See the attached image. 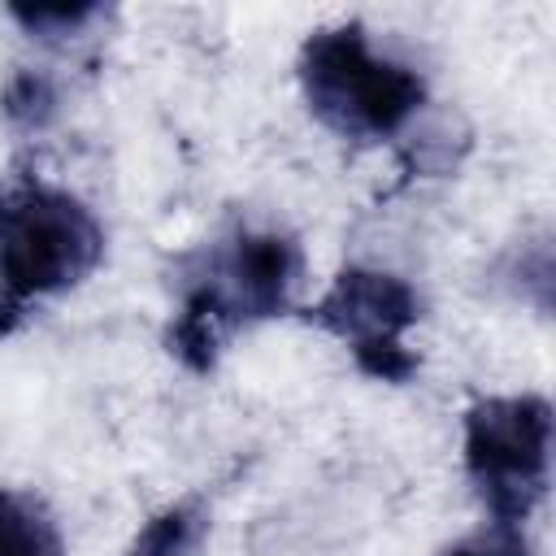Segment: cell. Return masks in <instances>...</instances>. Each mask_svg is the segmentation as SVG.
Returning a JSON list of instances; mask_svg holds the SVG:
<instances>
[{
	"instance_id": "cell-7",
	"label": "cell",
	"mask_w": 556,
	"mask_h": 556,
	"mask_svg": "<svg viewBox=\"0 0 556 556\" xmlns=\"http://www.w3.org/2000/svg\"><path fill=\"white\" fill-rule=\"evenodd\" d=\"M0 556H65L56 517L30 491L0 486Z\"/></svg>"
},
{
	"instance_id": "cell-4",
	"label": "cell",
	"mask_w": 556,
	"mask_h": 556,
	"mask_svg": "<svg viewBox=\"0 0 556 556\" xmlns=\"http://www.w3.org/2000/svg\"><path fill=\"white\" fill-rule=\"evenodd\" d=\"M460 447L491 521L526 526L552 478V404L543 395H482L465 408Z\"/></svg>"
},
{
	"instance_id": "cell-9",
	"label": "cell",
	"mask_w": 556,
	"mask_h": 556,
	"mask_svg": "<svg viewBox=\"0 0 556 556\" xmlns=\"http://www.w3.org/2000/svg\"><path fill=\"white\" fill-rule=\"evenodd\" d=\"M9 17H13L22 30H30V35H39V39L56 43V39H74V35H83L91 22H100V17H104V4H13Z\"/></svg>"
},
{
	"instance_id": "cell-10",
	"label": "cell",
	"mask_w": 556,
	"mask_h": 556,
	"mask_svg": "<svg viewBox=\"0 0 556 556\" xmlns=\"http://www.w3.org/2000/svg\"><path fill=\"white\" fill-rule=\"evenodd\" d=\"M439 556H530V539L521 526H504V521H491L482 526L478 534L443 547Z\"/></svg>"
},
{
	"instance_id": "cell-5",
	"label": "cell",
	"mask_w": 556,
	"mask_h": 556,
	"mask_svg": "<svg viewBox=\"0 0 556 556\" xmlns=\"http://www.w3.org/2000/svg\"><path fill=\"white\" fill-rule=\"evenodd\" d=\"M421 317L417 291L387 269L348 265L330 278V287L304 308V321L339 339L356 369L378 382H408L417 374V352L408 348V330Z\"/></svg>"
},
{
	"instance_id": "cell-8",
	"label": "cell",
	"mask_w": 556,
	"mask_h": 556,
	"mask_svg": "<svg viewBox=\"0 0 556 556\" xmlns=\"http://www.w3.org/2000/svg\"><path fill=\"white\" fill-rule=\"evenodd\" d=\"M61 109V91H56V78L48 70H17L9 74L4 91H0V113L9 122V130L17 135H39L52 126Z\"/></svg>"
},
{
	"instance_id": "cell-6",
	"label": "cell",
	"mask_w": 556,
	"mask_h": 556,
	"mask_svg": "<svg viewBox=\"0 0 556 556\" xmlns=\"http://www.w3.org/2000/svg\"><path fill=\"white\" fill-rule=\"evenodd\" d=\"M204 539H208V504L200 495H182L161 513H152L122 556H200Z\"/></svg>"
},
{
	"instance_id": "cell-3",
	"label": "cell",
	"mask_w": 556,
	"mask_h": 556,
	"mask_svg": "<svg viewBox=\"0 0 556 556\" xmlns=\"http://www.w3.org/2000/svg\"><path fill=\"white\" fill-rule=\"evenodd\" d=\"M295 74L308 113L352 143L395 139L426 104V78L378 52L361 22L317 26L300 43Z\"/></svg>"
},
{
	"instance_id": "cell-1",
	"label": "cell",
	"mask_w": 556,
	"mask_h": 556,
	"mask_svg": "<svg viewBox=\"0 0 556 556\" xmlns=\"http://www.w3.org/2000/svg\"><path fill=\"white\" fill-rule=\"evenodd\" d=\"M304 274V252L287 230H230L208 248L204 265L182 287V304L169 321V352L191 369L208 374L235 330L269 321L291 308Z\"/></svg>"
},
{
	"instance_id": "cell-2",
	"label": "cell",
	"mask_w": 556,
	"mask_h": 556,
	"mask_svg": "<svg viewBox=\"0 0 556 556\" xmlns=\"http://www.w3.org/2000/svg\"><path fill=\"white\" fill-rule=\"evenodd\" d=\"M100 261L104 226L74 191L35 174L0 187V334L35 304L74 291Z\"/></svg>"
}]
</instances>
